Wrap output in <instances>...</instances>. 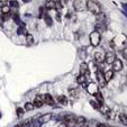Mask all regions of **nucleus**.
Instances as JSON below:
<instances>
[{
	"mask_svg": "<svg viewBox=\"0 0 127 127\" xmlns=\"http://www.w3.org/2000/svg\"><path fill=\"white\" fill-rule=\"evenodd\" d=\"M126 43H127V37L125 35H120V36H117V37H115V38H114L113 41L110 42V46L113 48L120 47V46L126 45Z\"/></svg>",
	"mask_w": 127,
	"mask_h": 127,
	"instance_id": "1",
	"label": "nucleus"
},
{
	"mask_svg": "<svg viewBox=\"0 0 127 127\" xmlns=\"http://www.w3.org/2000/svg\"><path fill=\"white\" fill-rule=\"evenodd\" d=\"M86 7L88 8L89 11L95 14V15L101 14V7L98 2H96V1H87Z\"/></svg>",
	"mask_w": 127,
	"mask_h": 127,
	"instance_id": "2",
	"label": "nucleus"
},
{
	"mask_svg": "<svg viewBox=\"0 0 127 127\" xmlns=\"http://www.w3.org/2000/svg\"><path fill=\"white\" fill-rule=\"evenodd\" d=\"M89 38H90V43L94 47H97V46L100 44V39H101V34L98 33L97 31H94L92 33H90V36H89Z\"/></svg>",
	"mask_w": 127,
	"mask_h": 127,
	"instance_id": "3",
	"label": "nucleus"
},
{
	"mask_svg": "<svg viewBox=\"0 0 127 127\" xmlns=\"http://www.w3.org/2000/svg\"><path fill=\"white\" fill-rule=\"evenodd\" d=\"M87 91L90 95H96L97 92H99V86L96 83V82H90V83L87 86Z\"/></svg>",
	"mask_w": 127,
	"mask_h": 127,
	"instance_id": "4",
	"label": "nucleus"
},
{
	"mask_svg": "<svg viewBox=\"0 0 127 127\" xmlns=\"http://www.w3.org/2000/svg\"><path fill=\"white\" fill-rule=\"evenodd\" d=\"M116 60V55H115V53L113 52H107L105 54V61L106 63H108V64H113L114 62H115Z\"/></svg>",
	"mask_w": 127,
	"mask_h": 127,
	"instance_id": "5",
	"label": "nucleus"
},
{
	"mask_svg": "<svg viewBox=\"0 0 127 127\" xmlns=\"http://www.w3.org/2000/svg\"><path fill=\"white\" fill-rule=\"evenodd\" d=\"M33 105H34V107H36V108H39V107H42V106L44 105V98L41 96V95H37V96L34 98V102H33Z\"/></svg>",
	"mask_w": 127,
	"mask_h": 127,
	"instance_id": "6",
	"label": "nucleus"
},
{
	"mask_svg": "<svg viewBox=\"0 0 127 127\" xmlns=\"http://www.w3.org/2000/svg\"><path fill=\"white\" fill-rule=\"evenodd\" d=\"M63 123L66 125V127H73L75 125V118H73V116H66Z\"/></svg>",
	"mask_w": 127,
	"mask_h": 127,
	"instance_id": "7",
	"label": "nucleus"
},
{
	"mask_svg": "<svg viewBox=\"0 0 127 127\" xmlns=\"http://www.w3.org/2000/svg\"><path fill=\"white\" fill-rule=\"evenodd\" d=\"M111 65H113V71L118 72V71H120V70L123 69V63H122V61L118 60V59H116L115 62H114Z\"/></svg>",
	"mask_w": 127,
	"mask_h": 127,
	"instance_id": "8",
	"label": "nucleus"
},
{
	"mask_svg": "<svg viewBox=\"0 0 127 127\" xmlns=\"http://www.w3.org/2000/svg\"><path fill=\"white\" fill-rule=\"evenodd\" d=\"M113 78H114V71L113 70H107V71L103 72V79H105L106 82H109Z\"/></svg>",
	"mask_w": 127,
	"mask_h": 127,
	"instance_id": "9",
	"label": "nucleus"
},
{
	"mask_svg": "<svg viewBox=\"0 0 127 127\" xmlns=\"http://www.w3.org/2000/svg\"><path fill=\"white\" fill-rule=\"evenodd\" d=\"M95 60H96V62L97 63H102L103 61H105V54H103L102 52H96L95 53Z\"/></svg>",
	"mask_w": 127,
	"mask_h": 127,
	"instance_id": "10",
	"label": "nucleus"
},
{
	"mask_svg": "<svg viewBox=\"0 0 127 127\" xmlns=\"http://www.w3.org/2000/svg\"><path fill=\"white\" fill-rule=\"evenodd\" d=\"M80 74H83V75L89 74V65L86 62H82L81 65H80Z\"/></svg>",
	"mask_w": 127,
	"mask_h": 127,
	"instance_id": "11",
	"label": "nucleus"
},
{
	"mask_svg": "<svg viewBox=\"0 0 127 127\" xmlns=\"http://www.w3.org/2000/svg\"><path fill=\"white\" fill-rule=\"evenodd\" d=\"M97 79H98V81H99V83H100V86L101 87H103L105 86V79H103V72L101 71V70H98L97 71Z\"/></svg>",
	"mask_w": 127,
	"mask_h": 127,
	"instance_id": "12",
	"label": "nucleus"
},
{
	"mask_svg": "<svg viewBox=\"0 0 127 127\" xmlns=\"http://www.w3.org/2000/svg\"><path fill=\"white\" fill-rule=\"evenodd\" d=\"M52 114L51 113H48V114H45V115H43V116H41V118H38L39 119V122L42 123V124H44V123H48L51 120V118H52Z\"/></svg>",
	"mask_w": 127,
	"mask_h": 127,
	"instance_id": "13",
	"label": "nucleus"
},
{
	"mask_svg": "<svg viewBox=\"0 0 127 127\" xmlns=\"http://www.w3.org/2000/svg\"><path fill=\"white\" fill-rule=\"evenodd\" d=\"M44 98V102L45 103H47V105H54V99L52 98V96H51V95H48V94H46L45 96L43 97Z\"/></svg>",
	"mask_w": 127,
	"mask_h": 127,
	"instance_id": "14",
	"label": "nucleus"
},
{
	"mask_svg": "<svg viewBox=\"0 0 127 127\" xmlns=\"http://www.w3.org/2000/svg\"><path fill=\"white\" fill-rule=\"evenodd\" d=\"M77 82L79 84H81V86H86V82H87L86 75H83V74L78 75V77H77Z\"/></svg>",
	"mask_w": 127,
	"mask_h": 127,
	"instance_id": "15",
	"label": "nucleus"
},
{
	"mask_svg": "<svg viewBox=\"0 0 127 127\" xmlns=\"http://www.w3.org/2000/svg\"><path fill=\"white\" fill-rule=\"evenodd\" d=\"M99 111H100L101 114H103V115H106V114L108 113V111L110 110L109 108H108V106L107 105H105V103H102V105H100V107H99V109H98Z\"/></svg>",
	"mask_w": 127,
	"mask_h": 127,
	"instance_id": "16",
	"label": "nucleus"
},
{
	"mask_svg": "<svg viewBox=\"0 0 127 127\" xmlns=\"http://www.w3.org/2000/svg\"><path fill=\"white\" fill-rule=\"evenodd\" d=\"M73 7H74L75 10L80 11V10H82L84 8V5L81 2V1H74V3H73Z\"/></svg>",
	"mask_w": 127,
	"mask_h": 127,
	"instance_id": "17",
	"label": "nucleus"
},
{
	"mask_svg": "<svg viewBox=\"0 0 127 127\" xmlns=\"http://www.w3.org/2000/svg\"><path fill=\"white\" fill-rule=\"evenodd\" d=\"M69 94L70 96L72 97V98H78V96H79V90L78 89H74V88H72L69 90Z\"/></svg>",
	"mask_w": 127,
	"mask_h": 127,
	"instance_id": "18",
	"label": "nucleus"
},
{
	"mask_svg": "<svg viewBox=\"0 0 127 127\" xmlns=\"http://www.w3.org/2000/svg\"><path fill=\"white\" fill-rule=\"evenodd\" d=\"M58 101L61 103V105H63V106H66L67 105V98L65 96H59L58 97Z\"/></svg>",
	"mask_w": 127,
	"mask_h": 127,
	"instance_id": "19",
	"label": "nucleus"
},
{
	"mask_svg": "<svg viewBox=\"0 0 127 127\" xmlns=\"http://www.w3.org/2000/svg\"><path fill=\"white\" fill-rule=\"evenodd\" d=\"M96 31L98 32V33H102V32H105L106 31V25L98 23V24L96 25Z\"/></svg>",
	"mask_w": 127,
	"mask_h": 127,
	"instance_id": "20",
	"label": "nucleus"
},
{
	"mask_svg": "<svg viewBox=\"0 0 127 127\" xmlns=\"http://www.w3.org/2000/svg\"><path fill=\"white\" fill-rule=\"evenodd\" d=\"M97 20H98V23H100V24H105V20H106V15L105 14H99L97 15Z\"/></svg>",
	"mask_w": 127,
	"mask_h": 127,
	"instance_id": "21",
	"label": "nucleus"
},
{
	"mask_svg": "<svg viewBox=\"0 0 127 127\" xmlns=\"http://www.w3.org/2000/svg\"><path fill=\"white\" fill-rule=\"evenodd\" d=\"M95 96H96L97 102H98L99 105H102V103H103V97H102V95H101L100 92H97V94L95 95Z\"/></svg>",
	"mask_w": 127,
	"mask_h": 127,
	"instance_id": "22",
	"label": "nucleus"
},
{
	"mask_svg": "<svg viewBox=\"0 0 127 127\" xmlns=\"http://www.w3.org/2000/svg\"><path fill=\"white\" fill-rule=\"evenodd\" d=\"M45 8L46 9H54L55 8V1H47V2L45 3Z\"/></svg>",
	"mask_w": 127,
	"mask_h": 127,
	"instance_id": "23",
	"label": "nucleus"
},
{
	"mask_svg": "<svg viewBox=\"0 0 127 127\" xmlns=\"http://www.w3.org/2000/svg\"><path fill=\"white\" fill-rule=\"evenodd\" d=\"M31 124L33 125V127H42V123L39 122L38 118H34V119L32 120Z\"/></svg>",
	"mask_w": 127,
	"mask_h": 127,
	"instance_id": "24",
	"label": "nucleus"
},
{
	"mask_svg": "<svg viewBox=\"0 0 127 127\" xmlns=\"http://www.w3.org/2000/svg\"><path fill=\"white\" fill-rule=\"evenodd\" d=\"M26 43H27V45H32V44L34 43L33 35H31V34H27V35H26Z\"/></svg>",
	"mask_w": 127,
	"mask_h": 127,
	"instance_id": "25",
	"label": "nucleus"
},
{
	"mask_svg": "<svg viewBox=\"0 0 127 127\" xmlns=\"http://www.w3.org/2000/svg\"><path fill=\"white\" fill-rule=\"evenodd\" d=\"M10 12V7L8 5H5L2 8H1V14L3 15H8Z\"/></svg>",
	"mask_w": 127,
	"mask_h": 127,
	"instance_id": "26",
	"label": "nucleus"
},
{
	"mask_svg": "<svg viewBox=\"0 0 127 127\" xmlns=\"http://www.w3.org/2000/svg\"><path fill=\"white\" fill-rule=\"evenodd\" d=\"M84 123H86V118H84V117H78V118H75V124L82 126Z\"/></svg>",
	"mask_w": 127,
	"mask_h": 127,
	"instance_id": "27",
	"label": "nucleus"
},
{
	"mask_svg": "<svg viewBox=\"0 0 127 127\" xmlns=\"http://www.w3.org/2000/svg\"><path fill=\"white\" fill-rule=\"evenodd\" d=\"M24 109H25V110H27V111L33 110V109H34V105L32 102H26V103H25Z\"/></svg>",
	"mask_w": 127,
	"mask_h": 127,
	"instance_id": "28",
	"label": "nucleus"
},
{
	"mask_svg": "<svg viewBox=\"0 0 127 127\" xmlns=\"http://www.w3.org/2000/svg\"><path fill=\"white\" fill-rule=\"evenodd\" d=\"M106 116H107V119H114L115 118V111L113 109H110V110L106 114Z\"/></svg>",
	"mask_w": 127,
	"mask_h": 127,
	"instance_id": "29",
	"label": "nucleus"
},
{
	"mask_svg": "<svg viewBox=\"0 0 127 127\" xmlns=\"http://www.w3.org/2000/svg\"><path fill=\"white\" fill-rule=\"evenodd\" d=\"M119 119H120V122H122L123 124L127 126V115H125V114H120V115H119Z\"/></svg>",
	"mask_w": 127,
	"mask_h": 127,
	"instance_id": "30",
	"label": "nucleus"
},
{
	"mask_svg": "<svg viewBox=\"0 0 127 127\" xmlns=\"http://www.w3.org/2000/svg\"><path fill=\"white\" fill-rule=\"evenodd\" d=\"M44 19H45V22H46V24L48 25V26H52V24H53V22H52V18H51L48 15H45L44 16Z\"/></svg>",
	"mask_w": 127,
	"mask_h": 127,
	"instance_id": "31",
	"label": "nucleus"
},
{
	"mask_svg": "<svg viewBox=\"0 0 127 127\" xmlns=\"http://www.w3.org/2000/svg\"><path fill=\"white\" fill-rule=\"evenodd\" d=\"M99 124H100V123L97 122V120H90L88 127H99Z\"/></svg>",
	"mask_w": 127,
	"mask_h": 127,
	"instance_id": "32",
	"label": "nucleus"
},
{
	"mask_svg": "<svg viewBox=\"0 0 127 127\" xmlns=\"http://www.w3.org/2000/svg\"><path fill=\"white\" fill-rule=\"evenodd\" d=\"M63 8V3L61 1H55V9L56 10H62Z\"/></svg>",
	"mask_w": 127,
	"mask_h": 127,
	"instance_id": "33",
	"label": "nucleus"
},
{
	"mask_svg": "<svg viewBox=\"0 0 127 127\" xmlns=\"http://www.w3.org/2000/svg\"><path fill=\"white\" fill-rule=\"evenodd\" d=\"M90 105H91L95 109H99V107H100V105H99L97 101H95V100H90Z\"/></svg>",
	"mask_w": 127,
	"mask_h": 127,
	"instance_id": "34",
	"label": "nucleus"
},
{
	"mask_svg": "<svg viewBox=\"0 0 127 127\" xmlns=\"http://www.w3.org/2000/svg\"><path fill=\"white\" fill-rule=\"evenodd\" d=\"M17 33L19 34V35H23V34H26V35H27V33H26V31H25V27L24 26L20 27V28L17 31Z\"/></svg>",
	"mask_w": 127,
	"mask_h": 127,
	"instance_id": "35",
	"label": "nucleus"
},
{
	"mask_svg": "<svg viewBox=\"0 0 127 127\" xmlns=\"http://www.w3.org/2000/svg\"><path fill=\"white\" fill-rule=\"evenodd\" d=\"M31 122H24L23 124L19 125V127H31Z\"/></svg>",
	"mask_w": 127,
	"mask_h": 127,
	"instance_id": "36",
	"label": "nucleus"
},
{
	"mask_svg": "<svg viewBox=\"0 0 127 127\" xmlns=\"http://www.w3.org/2000/svg\"><path fill=\"white\" fill-rule=\"evenodd\" d=\"M25 109H23V108H17V115L18 116H22L23 114H24Z\"/></svg>",
	"mask_w": 127,
	"mask_h": 127,
	"instance_id": "37",
	"label": "nucleus"
},
{
	"mask_svg": "<svg viewBox=\"0 0 127 127\" xmlns=\"http://www.w3.org/2000/svg\"><path fill=\"white\" fill-rule=\"evenodd\" d=\"M11 6V7H14V8H18V2H16V1H10V3H9V7Z\"/></svg>",
	"mask_w": 127,
	"mask_h": 127,
	"instance_id": "38",
	"label": "nucleus"
},
{
	"mask_svg": "<svg viewBox=\"0 0 127 127\" xmlns=\"http://www.w3.org/2000/svg\"><path fill=\"white\" fill-rule=\"evenodd\" d=\"M123 54H124V58L127 59V48H125V50L123 51Z\"/></svg>",
	"mask_w": 127,
	"mask_h": 127,
	"instance_id": "39",
	"label": "nucleus"
},
{
	"mask_svg": "<svg viewBox=\"0 0 127 127\" xmlns=\"http://www.w3.org/2000/svg\"><path fill=\"white\" fill-rule=\"evenodd\" d=\"M122 6H123V8H124V9L127 11V5H126V3H122Z\"/></svg>",
	"mask_w": 127,
	"mask_h": 127,
	"instance_id": "40",
	"label": "nucleus"
},
{
	"mask_svg": "<svg viewBox=\"0 0 127 127\" xmlns=\"http://www.w3.org/2000/svg\"><path fill=\"white\" fill-rule=\"evenodd\" d=\"M3 6H5V2H3V1H0V8H2Z\"/></svg>",
	"mask_w": 127,
	"mask_h": 127,
	"instance_id": "41",
	"label": "nucleus"
},
{
	"mask_svg": "<svg viewBox=\"0 0 127 127\" xmlns=\"http://www.w3.org/2000/svg\"><path fill=\"white\" fill-rule=\"evenodd\" d=\"M59 127H66V125H65L64 123H62V124H60V125H59Z\"/></svg>",
	"mask_w": 127,
	"mask_h": 127,
	"instance_id": "42",
	"label": "nucleus"
},
{
	"mask_svg": "<svg viewBox=\"0 0 127 127\" xmlns=\"http://www.w3.org/2000/svg\"><path fill=\"white\" fill-rule=\"evenodd\" d=\"M99 127H109V126H107L105 124H99Z\"/></svg>",
	"mask_w": 127,
	"mask_h": 127,
	"instance_id": "43",
	"label": "nucleus"
},
{
	"mask_svg": "<svg viewBox=\"0 0 127 127\" xmlns=\"http://www.w3.org/2000/svg\"><path fill=\"white\" fill-rule=\"evenodd\" d=\"M80 127H88L87 125H82V126H80Z\"/></svg>",
	"mask_w": 127,
	"mask_h": 127,
	"instance_id": "44",
	"label": "nucleus"
},
{
	"mask_svg": "<svg viewBox=\"0 0 127 127\" xmlns=\"http://www.w3.org/2000/svg\"><path fill=\"white\" fill-rule=\"evenodd\" d=\"M14 127H19V125H17V126H14Z\"/></svg>",
	"mask_w": 127,
	"mask_h": 127,
	"instance_id": "45",
	"label": "nucleus"
}]
</instances>
